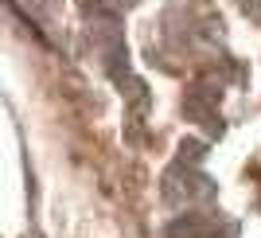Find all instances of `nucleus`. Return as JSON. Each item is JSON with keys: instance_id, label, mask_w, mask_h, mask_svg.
<instances>
[]
</instances>
